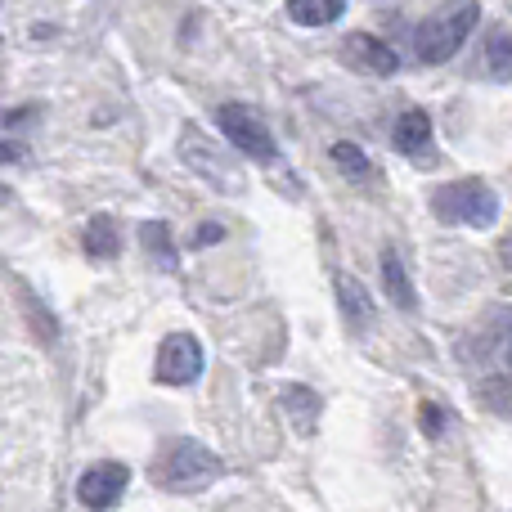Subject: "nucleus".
Returning a JSON list of instances; mask_svg holds the SVG:
<instances>
[{
  "instance_id": "423d86ee",
  "label": "nucleus",
  "mask_w": 512,
  "mask_h": 512,
  "mask_svg": "<svg viewBox=\"0 0 512 512\" xmlns=\"http://www.w3.org/2000/svg\"><path fill=\"white\" fill-rule=\"evenodd\" d=\"M203 369H207V351L194 333H167L162 337L158 364H153V373H158L162 387H194V382L203 378Z\"/></svg>"
},
{
  "instance_id": "0eeeda50",
  "label": "nucleus",
  "mask_w": 512,
  "mask_h": 512,
  "mask_svg": "<svg viewBox=\"0 0 512 512\" xmlns=\"http://www.w3.org/2000/svg\"><path fill=\"white\" fill-rule=\"evenodd\" d=\"M126 486H131V468L126 463H90L86 472L77 477V504L90 512H108L126 499Z\"/></svg>"
},
{
  "instance_id": "9b49d317",
  "label": "nucleus",
  "mask_w": 512,
  "mask_h": 512,
  "mask_svg": "<svg viewBox=\"0 0 512 512\" xmlns=\"http://www.w3.org/2000/svg\"><path fill=\"white\" fill-rule=\"evenodd\" d=\"M333 292H337V306H342V319L351 328H364L373 319V297L364 292V283L355 279V274L337 270L333 274Z\"/></svg>"
},
{
  "instance_id": "ddd939ff",
  "label": "nucleus",
  "mask_w": 512,
  "mask_h": 512,
  "mask_svg": "<svg viewBox=\"0 0 512 512\" xmlns=\"http://www.w3.org/2000/svg\"><path fill=\"white\" fill-rule=\"evenodd\" d=\"M140 243H144V252L153 256V265H162L167 274L180 270V252H176V243H171V230L162 221H144L140 225Z\"/></svg>"
},
{
  "instance_id": "7ed1b4c3",
  "label": "nucleus",
  "mask_w": 512,
  "mask_h": 512,
  "mask_svg": "<svg viewBox=\"0 0 512 512\" xmlns=\"http://www.w3.org/2000/svg\"><path fill=\"white\" fill-rule=\"evenodd\" d=\"M176 149H180V162H185V167L194 171L198 180H207L216 194H243V189H248V176H243V167L207 131H198V126H185V131H180V140H176Z\"/></svg>"
},
{
  "instance_id": "6ab92c4d",
  "label": "nucleus",
  "mask_w": 512,
  "mask_h": 512,
  "mask_svg": "<svg viewBox=\"0 0 512 512\" xmlns=\"http://www.w3.org/2000/svg\"><path fill=\"white\" fill-rule=\"evenodd\" d=\"M27 153H23V144H14V140H0V167H14V162H23Z\"/></svg>"
},
{
  "instance_id": "39448f33",
  "label": "nucleus",
  "mask_w": 512,
  "mask_h": 512,
  "mask_svg": "<svg viewBox=\"0 0 512 512\" xmlns=\"http://www.w3.org/2000/svg\"><path fill=\"white\" fill-rule=\"evenodd\" d=\"M216 122H221L225 140L239 153H248L256 162H279V140H274L270 122H265L261 108L252 104H221L216 108Z\"/></svg>"
},
{
  "instance_id": "4468645a",
  "label": "nucleus",
  "mask_w": 512,
  "mask_h": 512,
  "mask_svg": "<svg viewBox=\"0 0 512 512\" xmlns=\"http://www.w3.org/2000/svg\"><path fill=\"white\" fill-rule=\"evenodd\" d=\"M319 409H324V400H319L310 387H288V391H283V414L292 418V427H297V432H315Z\"/></svg>"
},
{
  "instance_id": "20e7f679",
  "label": "nucleus",
  "mask_w": 512,
  "mask_h": 512,
  "mask_svg": "<svg viewBox=\"0 0 512 512\" xmlns=\"http://www.w3.org/2000/svg\"><path fill=\"white\" fill-rule=\"evenodd\" d=\"M477 18H481L477 0H463V5H454V9H445V14L427 18V23L414 32V54H418V63H450L454 54L463 50V41L472 36Z\"/></svg>"
},
{
  "instance_id": "f3484780",
  "label": "nucleus",
  "mask_w": 512,
  "mask_h": 512,
  "mask_svg": "<svg viewBox=\"0 0 512 512\" xmlns=\"http://www.w3.org/2000/svg\"><path fill=\"white\" fill-rule=\"evenodd\" d=\"M481 59H490V77H495V81H508V27H504V23L490 32V50L481 54Z\"/></svg>"
},
{
  "instance_id": "f8f14e48",
  "label": "nucleus",
  "mask_w": 512,
  "mask_h": 512,
  "mask_svg": "<svg viewBox=\"0 0 512 512\" xmlns=\"http://www.w3.org/2000/svg\"><path fill=\"white\" fill-rule=\"evenodd\" d=\"M86 256H95V261H113L117 252H122V230H117L113 216H90L86 225Z\"/></svg>"
},
{
  "instance_id": "6e6552de",
  "label": "nucleus",
  "mask_w": 512,
  "mask_h": 512,
  "mask_svg": "<svg viewBox=\"0 0 512 512\" xmlns=\"http://www.w3.org/2000/svg\"><path fill=\"white\" fill-rule=\"evenodd\" d=\"M342 63L351 72L364 77H396L400 72V54L387 41H378L373 32H346L342 36Z\"/></svg>"
},
{
  "instance_id": "9d476101",
  "label": "nucleus",
  "mask_w": 512,
  "mask_h": 512,
  "mask_svg": "<svg viewBox=\"0 0 512 512\" xmlns=\"http://www.w3.org/2000/svg\"><path fill=\"white\" fill-rule=\"evenodd\" d=\"M382 288H387L391 306L405 310V315H414L418 310V292H414V274H409L405 256H400V248H382Z\"/></svg>"
},
{
  "instance_id": "dca6fc26",
  "label": "nucleus",
  "mask_w": 512,
  "mask_h": 512,
  "mask_svg": "<svg viewBox=\"0 0 512 512\" xmlns=\"http://www.w3.org/2000/svg\"><path fill=\"white\" fill-rule=\"evenodd\" d=\"M333 162H337V167H342V176L346 180H369L373 176V162L369 158H364V153L360 149H355V144H333Z\"/></svg>"
},
{
  "instance_id": "aec40b11",
  "label": "nucleus",
  "mask_w": 512,
  "mask_h": 512,
  "mask_svg": "<svg viewBox=\"0 0 512 512\" xmlns=\"http://www.w3.org/2000/svg\"><path fill=\"white\" fill-rule=\"evenodd\" d=\"M423 418H427V432H441V409L436 405H423Z\"/></svg>"
},
{
  "instance_id": "2eb2a0df",
  "label": "nucleus",
  "mask_w": 512,
  "mask_h": 512,
  "mask_svg": "<svg viewBox=\"0 0 512 512\" xmlns=\"http://www.w3.org/2000/svg\"><path fill=\"white\" fill-rule=\"evenodd\" d=\"M346 9V0H288V18L301 27H328L337 23Z\"/></svg>"
},
{
  "instance_id": "f257e3e1",
  "label": "nucleus",
  "mask_w": 512,
  "mask_h": 512,
  "mask_svg": "<svg viewBox=\"0 0 512 512\" xmlns=\"http://www.w3.org/2000/svg\"><path fill=\"white\" fill-rule=\"evenodd\" d=\"M149 477L167 495H198V490H212L225 477V463H221V454L207 450L194 436H176V441H167L158 450Z\"/></svg>"
},
{
  "instance_id": "f03ea898",
  "label": "nucleus",
  "mask_w": 512,
  "mask_h": 512,
  "mask_svg": "<svg viewBox=\"0 0 512 512\" xmlns=\"http://www.w3.org/2000/svg\"><path fill=\"white\" fill-rule=\"evenodd\" d=\"M432 216L441 225H472V230H486L499 221V194L486 180H450V185L432 189Z\"/></svg>"
},
{
  "instance_id": "a211bd4d",
  "label": "nucleus",
  "mask_w": 512,
  "mask_h": 512,
  "mask_svg": "<svg viewBox=\"0 0 512 512\" xmlns=\"http://www.w3.org/2000/svg\"><path fill=\"white\" fill-rule=\"evenodd\" d=\"M225 239V225H203V230H194V248H212V243H221Z\"/></svg>"
},
{
  "instance_id": "1a4fd4ad",
  "label": "nucleus",
  "mask_w": 512,
  "mask_h": 512,
  "mask_svg": "<svg viewBox=\"0 0 512 512\" xmlns=\"http://www.w3.org/2000/svg\"><path fill=\"white\" fill-rule=\"evenodd\" d=\"M391 149L400 158H418V162H432V117L423 108H405L396 117V131H391Z\"/></svg>"
}]
</instances>
